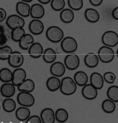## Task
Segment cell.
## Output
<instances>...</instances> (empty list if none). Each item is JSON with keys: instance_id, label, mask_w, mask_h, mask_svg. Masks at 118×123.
I'll use <instances>...</instances> for the list:
<instances>
[{"instance_id": "484cf974", "label": "cell", "mask_w": 118, "mask_h": 123, "mask_svg": "<svg viewBox=\"0 0 118 123\" xmlns=\"http://www.w3.org/2000/svg\"><path fill=\"white\" fill-rule=\"evenodd\" d=\"M31 115V111L28 108L22 107L18 108L15 112L17 118L21 121H26Z\"/></svg>"}, {"instance_id": "4dcf8cb0", "label": "cell", "mask_w": 118, "mask_h": 123, "mask_svg": "<svg viewBox=\"0 0 118 123\" xmlns=\"http://www.w3.org/2000/svg\"><path fill=\"white\" fill-rule=\"evenodd\" d=\"M2 108L7 113H12L15 110L16 108L15 102L13 99L6 98L2 103Z\"/></svg>"}, {"instance_id": "f35d334b", "label": "cell", "mask_w": 118, "mask_h": 123, "mask_svg": "<svg viewBox=\"0 0 118 123\" xmlns=\"http://www.w3.org/2000/svg\"><path fill=\"white\" fill-rule=\"evenodd\" d=\"M103 79L108 84H113L116 77L113 72H107L105 73L103 75Z\"/></svg>"}, {"instance_id": "f1b7e54d", "label": "cell", "mask_w": 118, "mask_h": 123, "mask_svg": "<svg viewBox=\"0 0 118 123\" xmlns=\"http://www.w3.org/2000/svg\"><path fill=\"white\" fill-rule=\"evenodd\" d=\"M34 42L33 37L30 34H26L19 42V46L21 49L24 50H27L29 48V45L33 44Z\"/></svg>"}, {"instance_id": "f546056e", "label": "cell", "mask_w": 118, "mask_h": 123, "mask_svg": "<svg viewBox=\"0 0 118 123\" xmlns=\"http://www.w3.org/2000/svg\"><path fill=\"white\" fill-rule=\"evenodd\" d=\"M13 72L9 68H2L0 70V80L3 83H9L12 81Z\"/></svg>"}, {"instance_id": "d6986e66", "label": "cell", "mask_w": 118, "mask_h": 123, "mask_svg": "<svg viewBox=\"0 0 118 123\" xmlns=\"http://www.w3.org/2000/svg\"><path fill=\"white\" fill-rule=\"evenodd\" d=\"M10 37L9 28L4 24H0V47L4 46Z\"/></svg>"}, {"instance_id": "b9f144b4", "label": "cell", "mask_w": 118, "mask_h": 123, "mask_svg": "<svg viewBox=\"0 0 118 123\" xmlns=\"http://www.w3.org/2000/svg\"><path fill=\"white\" fill-rule=\"evenodd\" d=\"M90 4L95 6H97L101 5L103 3V0H90Z\"/></svg>"}, {"instance_id": "83f0119b", "label": "cell", "mask_w": 118, "mask_h": 123, "mask_svg": "<svg viewBox=\"0 0 118 123\" xmlns=\"http://www.w3.org/2000/svg\"><path fill=\"white\" fill-rule=\"evenodd\" d=\"M60 18L63 23L69 24L73 20L74 18V13L71 9H64L60 13Z\"/></svg>"}, {"instance_id": "e575fe53", "label": "cell", "mask_w": 118, "mask_h": 123, "mask_svg": "<svg viewBox=\"0 0 118 123\" xmlns=\"http://www.w3.org/2000/svg\"><path fill=\"white\" fill-rule=\"evenodd\" d=\"M107 94L108 99L112 101L114 103H118V86H110L108 89Z\"/></svg>"}, {"instance_id": "603a6c76", "label": "cell", "mask_w": 118, "mask_h": 123, "mask_svg": "<svg viewBox=\"0 0 118 123\" xmlns=\"http://www.w3.org/2000/svg\"><path fill=\"white\" fill-rule=\"evenodd\" d=\"M61 84V81L58 77L52 76L47 80V87L50 92H56L60 89Z\"/></svg>"}, {"instance_id": "30bf717a", "label": "cell", "mask_w": 118, "mask_h": 123, "mask_svg": "<svg viewBox=\"0 0 118 123\" xmlns=\"http://www.w3.org/2000/svg\"><path fill=\"white\" fill-rule=\"evenodd\" d=\"M26 71L23 68H16L13 72L12 84L15 86H18L26 80Z\"/></svg>"}, {"instance_id": "8fae6325", "label": "cell", "mask_w": 118, "mask_h": 123, "mask_svg": "<svg viewBox=\"0 0 118 123\" xmlns=\"http://www.w3.org/2000/svg\"><path fill=\"white\" fill-rule=\"evenodd\" d=\"M82 94L85 99L89 100H92L97 97V90L90 84H86L83 87Z\"/></svg>"}, {"instance_id": "4316f807", "label": "cell", "mask_w": 118, "mask_h": 123, "mask_svg": "<svg viewBox=\"0 0 118 123\" xmlns=\"http://www.w3.org/2000/svg\"><path fill=\"white\" fill-rule=\"evenodd\" d=\"M42 57L43 60L46 62L51 63L56 59V52L51 48H48L43 51Z\"/></svg>"}, {"instance_id": "e0dca14e", "label": "cell", "mask_w": 118, "mask_h": 123, "mask_svg": "<svg viewBox=\"0 0 118 123\" xmlns=\"http://www.w3.org/2000/svg\"><path fill=\"white\" fill-rule=\"evenodd\" d=\"M90 84L97 90H101L104 86V79L103 76L100 73L94 72L90 77Z\"/></svg>"}, {"instance_id": "5bb4252c", "label": "cell", "mask_w": 118, "mask_h": 123, "mask_svg": "<svg viewBox=\"0 0 118 123\" xmlns=\"http://www.w3.org/2000/svg\"><path fill=\"white\" fill-rule=\"evenodd\" d=\"M50 71L54 76L62 77L66 72V67L61 62H56L52 64Z\"/></svg>"}, {"instance_id": "9a60e30c", "label": "cell", "mask_w": 118, "mask_h": 123, "mask_svg": "<svg viewBox=\"0 0 118 123\" xmlns=\"http://www.w3.org/2000/svg\"><path fill=\"white\" fill-rule=\"evenodd\" d=\"M43 48L39 42L33 43L28 48V53L33 58H38L42 56L43 53Z\"/></svg>"}, {"instance_id": "ba28073f", "label": "cell", "mask_w": 118, "mask_h": 123, "mask_svg": "<svg viewBox=\"0 0 118 123\" xmlns=\"http://www.w3.org/2000/svg\"><path fill=\"white\" fill-rule=\"evenodd\" d=\"M7 60L8 64L11 67L17 68L23 65L24 62V57L20 52L13 51Z\"/></svg>"}, {"instance_id": "ee69618b", "label": "cell", "mask_w": 118, "mask_h": 123, "mask_svg": "<svg viewBox=\"0 0 118 123\" xmlns=\"http://www.w3.org/2000/svg\"><path fill=\"white\" fill-rule=\"evenodd\" d=\"M38 1L42 4H47L51 2V0H38Z\"/></svg>"}, {"instance_id": "7a4b0ae2", "label": "cell", "mask_w": 118, "mask_h": 123, "mask_svg": "<svg viewBox=\"0 0 118 123\" xmlns=\"http://www.w3.org/2000/svg\"><path fill=\"white\" fill-rule=\"evenodd\" d=\"M47 38L52 43H59L64 38V34L63 30L56 26L49 27L46 32Z\"/></svg>"}, {"instance_id": "ab89813d", "label": "cell", "mask_w": 118, "mask_h": 123, "mask_svg": "<svg viewBox=\"0 0 118 123\" xmlns=\"http://www.w3.org/2000/svg\"><path fill=\"white\" fill-rule=\"evenodd\" d=\"M26 123H42L40 117L37 115H33L26 120Z\"/></svg>"}, {"instance_id": "7402d4cb", "label": "cell", "mask_w": 118, "mask_h": 123, "mask_svg": "<svg viewBox=\"0 0 118 123\" xmlns=\"http://www.w3.org/2000/svg\"><path fill=\"white\" fill-rule=\"evenodd\" d=\"M84 62L87 67L94 68L97 66L99 59L97 55L93 53H90L84 57Z\"/></svg>"}, {"instance_id": "2e32d148", "label": "cell", "mask_w": 118, "mask_h": 123, "mask_svg": "<svg viewBox=\"0 0 118 123\" xmlns=\"http://www.w3.org/2000/svg\"><path fill=\"white\" fill-rule=\"evenodd\" d=\"M45 14V9L42 6L35 3L31 7L30 15L34 19H39L42 18Z\"/></svg>"}, {"instance_id": "3957f363", "label": "cell", "mask_w": 118, "mask_h": 123, "mask_svg": "<svg viewBox=\"0 0 118 123\" xmlns=\"http://www.w3.org/2000/svg\"><path fill=\"white\" fill-rule=\"evenodd\" d=\"M99 59L103 63H107L113 61L115 53L113 49L106 46H102L98 51Z\"/></svg>"}, {"instance_id": "bcb514c9", "label": "cell", "mask_w": 118, "mask_h": 123, "mask_svg": "<svg viewBox=\"0 0 118 123\" xmlns=\"http://www.w3.org/2000/svg\"></svg>"}, {"instance_id": "277c9868", "label": "cell", "mask_w": 118, "mask_h": 123, "mask_svg": "<svg viewBox=\"0 0 118 123\" xmlns=\"http://www.w3.org/2000/svg\"><path fill=\"white\" fill-rule=\"evenodd\" d=\"M61 46L64 52L72 53L77 50L78 45L77 41L74 38L68 36L62 39Z\"/></svg>"}, {"instance_id": "7c38bea8", "label": "cell", "mask_w": 118, "mask_h": 123, "mask_svg": "<svg viewBox=\"0 0 118 123\" xmlns=\"http://www.w3.org/2000/svg\"><path fill=\"white\" fill-rule=\"evenodd\" d=\"M29 29L33 35L38 36L43 32L44 25L41 21L39 19H33L29 25Z\"/></svg>"}, {"instance_id": "6da1fadb", "label": "cell", "mask_w": 118, "mask_h": 123, "mask_svg": "<svg viewBox=\"0 0 118 123\" xmlns=\"http://www.w3.org/2000/svg\"><path fill=\"white\" fill-rule=\"evenodd\" d=\"M60 89L63 94L72 95L77 91V84L71 77H64L62 79Z\"/></svg>"}, {"instance_id": "8d00e7d4", "label": "cell", "mask_w": 118, "mask_h": 123, "mask_svg": "<svg viewBox=\"0 0 118 123\" xmlns=\"http://www.w3.org/2000/svg\"><path fill=\"white\" fill-rule=\"evenodd\" d=\"M68 4L71 10H80L82 8L83 2V0H68Z\"/></svg>"}, {"instance_id": "52a82bcc", "label": "cell", "mask_w": 118, "mask_h": 123, "mask_svg": "<svg viewBox=\"0 0 118 123\" xmlns=\"http://www.w3.org/2000/svg\"><path fill=\"white\" fill-rule=\"evenodd\" d=\"M6 24L9 29L13 30L16 28H23L25 25V21L20 16L13 14L7 18Z\"/></svg>"}, {"instance_id": "d4e9b609", "label": "cell", "mask_w": 118, "mask_h": 123, "mask_svg": "<svg viewBox=\"0 0 118 123\" xmlns=\"http://www.w3.org/2000/svg\"><path fill=\"white\" fill-rule=\"evenodd\" d=\"M18 87V89L20 92H32L35 88V84L34 82L31 79H26L21 85Z\"/></svg>"}, {"instance_id": "4fadbf2b", "label": "cell", "mask_w": 118, "mask_h": 123, "mask_svg": "<svg viewBox=\"0 0 118 123\" xmlns=\"http://www.w3.org/2000/svg\"><path fill=\"white\" fill-rule=\"evenodd\" d=\"M40 118L42 123H55V113L51 108H45L42 111Z\"/></svg>"}, {"instance_id": "f6af8a7d", "label": "cell", "mask_w": 118, "mask_h": 123, "mask_svg": "<svg viewBox=\"0 0 118 123\" xmlns=\"http://www.w3.org/2000/svg\"><path fill=\"white\" fill-rule=\"evenodd\" d=\"M32 1H33V0H22V1H23L25 3H30V2H32Z\"/></svg>"}, {"instance_id": "44dd1931", "label": "cell", "mask_w": 118, "mask_h": 123, "mask_svg": "<svg viewBox=\"0 0 118 123\" xmlns=\"http://www.w3.org/2000/svg\"><path fill=\"white\" fill-rule=\"evenodd\" d=\"M84 16L86 19L91 23L97 22L100 19V16L97 11L93 8H87L85 11Z\"/></svg>"}, {"instance_id": "836d02e7", "label": "cell", "mask_w": 118, "mask_h": 123, "mask_svg": "<svg viewBox=\"0 0 118 123\" xmlns=\"http://www.w3.org/2000/svg\"><path fill=\"white\" fill-rule=\"evenodd\" d=\"M25 34V31L23 28H16L11 31V38L13 41L19 42Z\"/></svg>"}, {"instance_id": "ac0fdd59", "label": "cell", "mask_w": 118, "mask_h": 123, "mask_svg": "<svg viewBox=\"0 0 118 123\" xmlns=\"http://www.w3.org/2000/svg\"><path fill=\"white\" fill-rule=\"evenodd\" d=\"M15 86L12 83H6L0 87V92L1 95L4 98H9L12 97L15 93Z\"/></svg>"}, {"instance_id": "74e56055", "label": "cell", "mask_w": 118, "mask_h": 123, "mask_svg": "<svg viewBox=\"0 0 118 123\" xmlns=\"http://www.w3.org/2000/svg\"><path fill=\"white\" fill-rule=\"evenodd\" d=\"M50 2L52 8L56 11L62 10L66 4L64 0H52Z\"/></svg>"}, {"instance_id": "8992f818", "label": "cell", "mask_w": 118, "mask_h": 123, "mask_svg": "<svg viewBox=\"0 0 118 123\" xmlns=\"http://www.w3.org/2000/svg\"><path fill=\"white\" fill-rule=\"evenodd\" d=\"M18 103L24 107H30L32 106L35 102V98L29 92H21L17 97Z\"/></svg>"}, {"instance_id": "1f68e13d", "label": "cell", "mask_w": 118, "mask_h": 123, "mask_svg": "<svg viewBox=\"0 0 118 123\" xmlns=\"http://www.w3.org/2000/svg\"><path fill=\"white\" fill-rule=\"evenodd\" d=\"M69 115L67 110L64 108L58 109L55 113V118L59 123H65L68 118Z\"/></svg>"}, {"instance_id": "9c48e42d", "label": "cell", "mask_w": 118, "mask_h": 123, "mask_svg": "<svg viewBox=\"0 0 118 123\" xmlns=\"http://www.w3.org/2000/svg\"><path fill=\"white\" fill-rule=\"evenodd\" d=\"M65 66L70 70H74L79 67L80 59L75 54H70L67 55L64 59Z\"/></svg>"}, {"instance_id": "5b68a950", "label": "cell", "mask_w": 118, "mask_h": 123, "mask_svg": "<svg viewBox=\"0 0 118 123\" xmlns=\"http://www.w3.org/2000/svg\"><path fill=\"white\" fill-rule=\"evenodd\" d=\"M102 41L105 46L111 48L116 46L118 44V34L113 31H107L103 34Z\"/></svg>"}, {"instance_id": "7bdbcfd3", "label": "cell", "mask_w": 118, "mask_h": 123, "mask_svg": "<svg viewBox=\"0 0 118 123\" xmlns=\"http://www.w3.org/2000/svg\"><path fill=\"white\" fill-rule=\"evenodd\" d=\"M112 15L113 16V18L116 20H118V7H115L114 9H113Z\"/></svg>"}, {"instance_id": "d6a6232c", "label": "cell", "mask_w": 118, "mask_h": 123, "mask_svg": "<svg viewBox=\"0 0 118 123\" xmlns=\"http://www.w3.org/2000/svg\"><path fill=\"white\" fill-rule=\"evenodd\" d=\"M102 108L105 113H111L114 112L116 109L115 103L109 99H106L103 101Z\"/></svg>"}, {"instance_id": "60d3db41", "label": "cell", "mask_w": 118, "mask_h": 123, "mask_svg": "<svg viewBox=\"0 0 118 123\" xmlns=\"http://www.w3.org/2000/svg\"><path fill=\"white\" fill-rule=\"evenodd\" d=\"M6 17L7 12L3 8L0 7V22L5 20Z\"/></svg>"}, {"instance_id": "d590c367", "label": "cell", "mask_w": 118, "mask_h": 123, "mask_svg": "<svg viewBox=\"0 0 118 123\" xmlns=\"http://www.w3.org/2000/svg\"><path fill=\"white\" fill-rule=\"evenodd\" d=\"M12 49L8 46L5 45L0 47V60H7L11 54L12 53Z\"/></svg>"}, {"instance_id": "cb8c5ba5", "label": "cell", "mask_w": 118, "mask_h": 123, "mask_svg": "<svg viewBox=\"0 0 118 123\" xmlns=\"http://www.w3.org/2000/svg\"><path fill=\"white\" fill-rule=\"evenodd\" d=\"M88 76L86 73L82 71L76 72L74 75V81L77 85L79 86H83L88 82Z\"/></svg>"}, {"instance_id": "ffe728a7", "label": "cell", "mask_w": 118, "mask_h": 123, "mask_svg": "<svg viewBox=\"0 0 118 123\" xmlns=\"http://www.w3.org/2000/svg\"><path fill=\"white\" fill-rule=\"evenodd\" d=\"M16 9L17 13L21 17L26 18L30 15L31 6L28 4L22 1L17 2Z\"/></svg>"}]
</instances>
